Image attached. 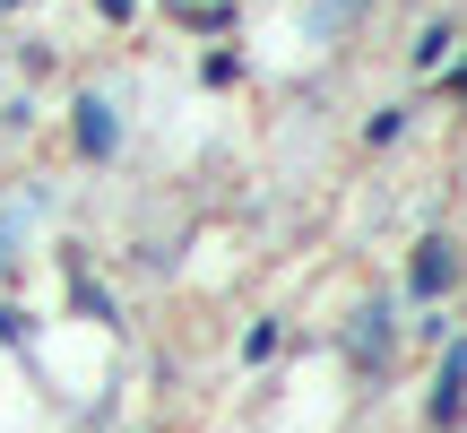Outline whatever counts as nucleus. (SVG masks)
<instances>
[{
    "instance_id": "obj_7",
    "label": "nucleus",
    "mask_w": 467,
    "mask_h": 433,
    "mask_svg": "<svg viewBox=\"0 0 467 433\" xmlns=\"http://www.w3.org/2000/svg\"><path fill=\"white\" fill-rule=\"evenodd\" d=\"M364 9H372V0H320V9H312V26H320V35H347Z\"/></svg>"
},
{
    "instance_id": "obj_2",
    "label": "nucleus",
    "mask_w": 467,
    "mask_h": 433,
    "mask_svg": "<svg viewBox=\"0 0 467 433\" xmlns=\"http://www.w3.org/2000/svg\"><path fill=\"white\" fill-rule=\"evenodd\" d=\"M347 355H355V364H372V373L389 364V303H381V295H372L364 312H355V330H347Z\"/></svg>"
},
{
    "instance_id": "obj_9",
    "label": "nucleus",
    "mask_w": 467,
    "mask_h": 433,
    "mask_svg": "<svg viewBox=\"0 0 467 433\" xmlns=\"http://www.w3.org/2000/svg\"><path fill=\"white\" fill-rule=\"evenodd\" d=\"M17 9H26V0H17Z\"/></svg>"
},
{
    "instance_id": "obj_8",
    "label": "nucleus",
    "mask_w": 467,
    "mask_h": 433,
    "mask_svg": "<svg viewBox=\"0 0 467 433\" xmlns=\"http://www.w3.org/2000/svg\"><path fill=\"white\" fill-rule=\"evenodd\" d=\"M451 87H467V52H459V69H451Z\"/></svg>"
},
{
    "instance_id": "obj_4",
    "label": "nucleus",
    "mask_w": 467,
    "mask_h": 433,
    "mask_svg": "<svg viewBox=\"0 0 467 433\" xmlns=\"http://www.w3.org/2000/svg\"><path fill=\"white\" fill-rule=\"evenodd\" d=\"M78 148L87 156H113L121 148V121H113V104H104V96H78Z\"/></svg>"
},
{
    "instance_id": "obj_1",
    "label": "nucleus",
    "mask_w": 467,
    "mask_h": 433,
    "mask_svg": "<svg viewBox=\"0 0 467 433\" xmlns=\"http://www.w3.org/2000/svg\"><path fill=\"white\" fill-rule=\"evenodd\" d=\"M451 286H459V243H451V234H424L416 260H407V295H416V303H441Z\"/></svg>"
},
{
    "instance_id": "obj_6",
    "label": "nucleus",
    "mask_w": 467,
    "mask_h": 433,
    "mask_svg": "<svg viewBox=\"0 0 467 433\" xmlns=\"http://www.w3.org/2000/svg\"><path fill=\"white\" fill-rule=\"evenodd\" d=\"M69 295H78V312H87V321H113V295H104L87 269H69Z\"/></svg>"
},
{
    "instance_id": "obj_3",
    "label": "nucleus",
    "mask_w": 467,
    "mask_h": 433,
    "mask_svg": "<svg viewBox=\"0 0 467 433\" xmlns=\"http://www.w3.org/2000/svg\"><path fill=\"white\" fill-rule=\"evenodd\" d=\"M459 407H467V338L451 355H441V382H433V425H459Z\"/></svg>"
},
{
    "instance_id": "obj_5",
    "label": "nucleus",
    "mask_w": 467,
    "mask_h": 433,
    "mask_svg": "<svg viewBox=\"0 0 467 433\" xmlns=\"http://www.w3.org/2000/svg\"><path fill=\"white\" fill-rule=\"evenodd\" d=\"M451 44H459V26L441 17V26H424V35H416V52H407V61H416V69H441V61H451Z\"/></svg>"
}]
</instances>
